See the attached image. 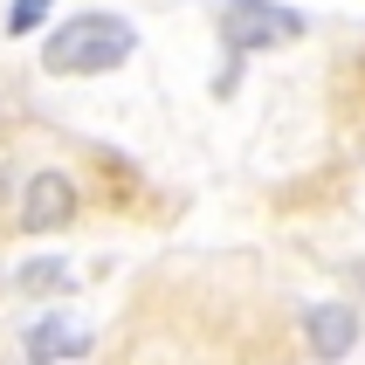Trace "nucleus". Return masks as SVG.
Returning a JSON list of instances; mask_svg holds the SVG:
<instances>
[{
	"instance_id": "obj_1",
	"label": "nucleus",
	"mask_w": 365,
	"mask_h": 365,
	"mask_svg": "<svg viewBox=\"0 0 365 365\" xmlns=\"http://www.w3.org/2000/svg\"><path fill=\"white\" fill-rule=\"evenodd\" d=\"M131 48H138V28L124 14H69L41 41V69L48 76H103V69L131 62Z\"/></svg>"
},
{
	"instance_id": "obj_2",
	"label": "nucleus",
	"mask_w": 365,
	"mask_h": 365,
	"mask_svg": "<svg viewBox=\"0 0 365 365\" xmlns=\"http://www.w3.org/2000/svg\"><path fill=\"white\" fill-rule=\"evenodd\" d=\"M221 35L235 56H248V48H276V41L304 35V14L297 7H276V0H227L221 7Z\"/></svg>"
},
{
	"instance_id": "obj_3",
	"label": "nucleus",
	"mask_w": 365,
	"mask_h": 365,
	"mask_svg": "<svg viewBox=\"0 0 365 365\" xmlns=\"http://www.w3.org/2000/svg\"><path fill=\"white\" fill-rule=\"evenodd\" d=\"M69 214H76V186L62 180V173H35L28 193H21V214H14V221L28 227V235H56Z\"/></svg>"
},
{
	"instance_id": "obj_4",
	"label": "nucleus",
	"mask_w": 365,
	"mask_h": 365,
	"mask_svg": "<svg viewBox=\"0 0 365 365\" xmlns=\"http://www.w3.org/2000/svg\"><path fill=\"white\" fill-rule=\"evenodd\" d=\"M304 338H310V359L338 365L351 345H359V310L351 304H310L304 310Z\"/></svg>"
},
{
	"instance_id": "obj_5",
	"label": "nucleus",
	"mask_w": 365,
	"mask_h": 365,
	"mask_svg": "<svg viewBox=\"0 0 365 365\" xmlns=\"http://www.w3.org/2000/svg\"><path fill=\"white\" fill-rule=\"evenodd\" d=\"M90 345L83 331H69L62 317H41V324H28V359L35 365H56V359H76V351Z\"/></svg>"
},
{
	"instance_id": "obj_6",
	"label": "nucleus",
	"mask_w": 365,
	"mask_h": 365,
	"mask_svg": "<svg viewBox=\"0 0 365 365\" xmlns=\"http://www.w3.org/2000/svg\"><path fill=\"white\" fill-rule=\"evenodd\" d=\"M14 289H35V297H41V289H69V269H62L56 255H41V262H21V269H14Z\"/></svg>"
},
{
	"instance_id": "obj_7",
	"label": "nucleus",
	"mask_w": 365,
	"mask_h": 365,
	"mask_svg": "<svg viewBox=\"0 0 365 365\" xmlns=\"http://www.w3.org/2000/svg\"><path fill=\"white\" fill-rule=\"evenodd\" d=\"M41 21H48V0H14L7 7V35H35Z\"/></svg>"
}]
</instances>
